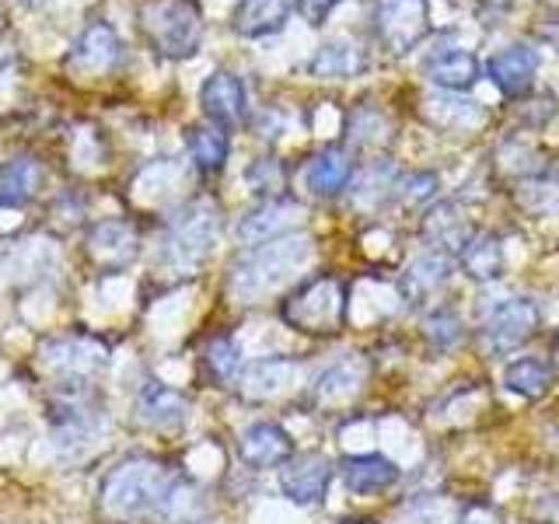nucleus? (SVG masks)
<instances>
[{"label": "nucleus", "mask_w": 559, "mask_h": 524, "mask_svg": "<svg viewBox=\"0 0 559 524\" xmlns=\"http://www.w3.org/2000/svg\"><path fill=\"white\" fill-rule=\"evenodd\" d=\"M556 357H559V343H556Z\"/></svg>", "instance_id": "obj_36"}, {"label": "nucleus", "mask_w": 559, "mask_h": 524, "mask_svg": "<svg viewBox=\"0 0 559 524\" xmlns=\"http://www.w3.org/2000/svg\"><path fill=\"white\" fill-rule=\"evenodd\" d=\"M46 354H49V364L63 371V378H74V381L92 378V371H102L105 367V349L87 340H57L46 346Z\"/></svg>", "instance_id": "obj_18"}, {"label": "nucleus", "mask_w": 559, "mask_h": 524, "mask_svg": "<svg viewBox=\"0 0 559 524\" xmlns=\"http://www.w3.org/2000/svg\"><path fill=\"white\" fill-rule=\"evenodd\" d=\"M332 483V462L319 451L297 454V458L284 462L280 472V486L294 503H319Z\"/></svg>", "instance_id": "obj_10"}, {"label": "nucleus", "mask_w": 559, "mask_h": 524, "mask_svg": "<svg viewBox=\"0 0 559 524\" xmlns=\"http://www.w3.org/2000/svg\"><path fill=\"white\" fill-rule=\"evenodd\" d=\"M433 189H437V175H430V171H416V175H409V179L399 186V196H402V203L416 206V203L430 200V196H433Z\"/></svg>", "instance_id": "obj_32"}, {"label": "nucleus", "mask_w": 559, "mask_h": 524, "mask_svg": "<svg viewBox=\"0 0 559 524\" xmlns=\"http://www.w3.org/2000/svg\"><path fill=\"white\" fill-rule=\"evenodd\" d=\"M136 17L144 39L168 60H186L200 49L203 11L197 0H147Z\"/></svg>", "instance_id": "obj_3"}, {"label": "nucleus", "mask_w": 559, "mask_h": 524, "mask_svg": "<svg viewBox=\"0 0 559 524\" xmlns=\"http://www.w3.org/2000/svg\"><path fill=\"white\" fill-rule=\"evenodd\" d=\"M311 255V241L305 235H287L259 245L252 255H245L231 270L227 290H231L241 305H255L266 294L280 290L287 279L305 266Z\"/></svg>", "instance_id": "obj_2"}, {"label": "nucleus", "mask_w": 559, "mask_h": 524, "mask_svg": "<svg viewBox=\"0 0 559 524\" xmlns=\"http://www.w3.org/2000/svg\"><path fill=\"white\" fill-rule=\"evenodd\" d=\"M462 266L472 279H493L503 270V249L489 231H476L462 245Z\"/></svg>", "instance_id": "obj_25"}, {"label": "nucleus", "mask_w": 559, "mask_h": 524, "mask_svg": "<svg viewBox=\"0 0 559 524\" xmlns=\"http://www.w3.org/2000/svg\"><path fill=\"white\" fill-rule=\"evenodd\" d=\"M46 179L43 165L35 157L22 154V157H11V162L0 168V206H25L35 192H39Z\"/></svg>", "instance_id": "obj_16"}, {"label": "nucleus", "mask_w": 559, "mask_h": 524, "mask_svg": "<svg viewBox=\"0 0 559 524\" xmlns=\"http://www.w3.org/2000/svg\"><path fill=\"white\" fill-rule=\"evenodd\" d=\"M175 489H179V479L168 465L157 458H127L105 476L98 489V507L105 521L127 524L168 511Z\"/></svg>", "instance_id": "obj_1"}, {"label": "nucleus", "mask_w": 559, "mask_h": 524, "mask_svg": "<svg viewBox=\"0 0 559 524\" xmlns=\"http://www.w3.org/2000/svg\"><path fill=\"white\" fill-rule=\"evenodd\" d=\"M287 22V0H238V8L231 14V25L245 39H259L276 28H284Z\"/></svg>", "instance_id": "obj_20"}, {"label": "nucleus", "mask_w": 559, "mask_h": 524, "mask_svg": "<svg viewBox=\"0 0 559 524\" xmlns=\"http://www.w3.org/2000/svg\"><path fill=\"white\" fill-rule=\"evenodd\" d=\"M189 151H192V162L203 175H214L224 168L227 162V151H231V140L221 127H192L189 130Z\"/></svg>", "instance_id": "obj_27"}, {"label": "nucleus", "mask_w": 559, "mask_h": 524, "mask_svg": "<svg viewBox=\"0 0 559 524\" xmlns=\"http://www.w3.org/2000/svg\"><path fill=\"white\" fill-rule=\"evenodd\" d=\"M371 22L378 43L399 57V52L413 49L427 35L430 28L427 0H374Z\"/></svg>", "instance_id": "obj_6"}, {"label": "nucleus", "mask_w": 559, "mask_h": 524, "mask_svg": "<svg viewBox=\"0 0 559 524\" xmlns=\"http://www.w3.org/2000/svg\"><path fill=\"white\" fill-rule=\"evenodd\" d=\"M238 451H241L245 465H252V468H276V465L290 462L294 441H290V433L284 427H276V424H252L249 430L241 433Z\"/></svg>", "instance_id": "obj_13"}, {"label": "nucleus", "mask_w": 559, "mask_h": 524, "mask_svg": "<svg viewBox=\"0 0 559 524\" xmlns=\"http://www.w3.org/2000/svg\"><path fill=\"white\" fill-rule=\"evenodd\" d=\"M343 479L354 493L371 497L399 479V468L381 454H354V458H343Z\"/></svg>", "instance_id": "obj_19"}, {"label": "nucleus", "mask_w": 559, "mask_h": 524, "mask_svg": "<svg viewBox=\"0 0 559 524\" xmlns=\"http://www.w3.org/2000/svg\"><path fill=\"white\" fill-rule=\"evenodd\" d=\"M349 175H354V162H349V154L343 147H325L319 151L308 162V189L314 196H336L340 189H346Z\"/></svg>", "instance_id": "obj_17"}, {"label": "nucleus", "mask_w": 559, "mask_h": 524, "mask_svg": "<svg viewBox=\"0 0 559 524\" xmlns=\"http://www.w3.org/2000/svg\"><path fill=\"white\" fill-rule=\"evenodd\" d=\"M489 78L500 87L507 98H521L532 92V78L538 70V57L535 49L528 46H511V49H500L497 57H489L486 63Z\"/></svg>", "instance_id": "obj_14"}, {"label": "nucleus", "mask_w": 559, "mask_h": 524, "mask_svg": "<svg viewBox=\"0 0 559 524\" xmlns=\"http://www.w3.org/2000/svg\"><path fill=\"white\" fill-rule=\"evenodd\" d=\"M249 179H252L255 192H276L280 182H284V171H280L276 162H255L249 168Z\"/></svg>", "instance_id": "obj_33"}, {"label": "nucleus", "mask_w": 559, "mask_h": 524, "mask_svg": "<svg viewBox=\"0 0 559 524\" xmlns=\"http://www.w3.org/2000/svg\"><path fill=\"white\" fill-rule=\"evenodd\" d=\"M122 63V39L112 32V25L92 22L81 39L70 49V57L63 60L70 78H105Z\"/></svg>", "instance_id": "obj_8"}, {"label": "nucleus", "mask_w": 559, "mask_h": 524, "mask_svg": "<svg viewBox=\"0 0 559 524\" xmlns=\"http://www.w3.org/2000/svg\"><path fill=\"white\" fill-rule=\"evenodd\" d=\"M301 221V206L290 200H266L259 210H252L249 217L241 221L238 238L245 245H266L270 238L290 231V227Z\"/></svg>", "instance_id": "obj_15"}, {"label": "nucleus", "mask_w": 559, "mask_h": 524, "mask_svg": "<svg viewBox=\"0 0 559 524\" xmlns=\"http://www.w3.org/2000/svg\"><path fill=\"white\" fill-rule=\"evenodd\" d=\"M84 255L102 273H119L140 255V231L127 217H105L92 224L84 241Z\"/></svg>", "instance_id": "obj_7"}, {"label": "nucleus", "mask_w": 559, "mask_h": 524, "mask_svg": "<svg viewBox=\"0 0 559 524\" xmlns=\"http://www.w3.org/2000/svg\"><path fill=\"white\" fill-rule=\"evenodd\" d=\"M364 384V364L360 360H343L332 367L329 374H322L319 389H314V398H319V406H343L349 402Z\"/></svg>", "instance_id": "obj_26"}, {"label": "nucleus", "mask_w": 559, "mask_h": 524, "mask_svg": "<svg viewBox=\"0 0 559 524\" xmlns=\"http://www.w3.org/2000/svg\"><path fill=\"white\" fill-rule=\"evenodd\" d=\"M136 424L147 430H179L189 419V398L162 381H147L136 395Z\"/></svg>", "instance_id": "obj_11"}, {"label": "nucleus", "mask_w": 559, "mask_h": 524, "mask_svg": "<svg viewBox=\"0 0 559 524\" xmlns=\"http://www.w3.org/2000/svg\"><path fill=\"white\" fill-rule=\"evenodd\" d=\"M364 70V52L346 43V39H336V43H325L319 52H314L311 60V74L314 78H325V81H343V78H354Z\"/></svg>", "instance_id": "obj_22"}, {"label": "nucleus", "mask_w": 559, "mask_h": 524, "mask_svg": "<svg viewBox=\"0 0 559 524\" xmlns=\"http://www.w3.org/2000/svg\"><path fill=\"white\" fill-rule=\"evenodd\" d=\"M427 78L448 92H468L479 81V60L472 52H441L427 63Z\"/></svg>", "instance_id": "obj_21"}, {"label": "nucleus", "mask_w": 559, "mask_h": 524, "mask_svg": "<svg viewBox=\"0 0 559 524\" xmlns=\"http://www.w3.org/2000/svg\"><path fill=\"white\" fill-rule=\"evenodd\" d=\"M424 332H427V340H430L437 349H448L451 343H459L462 325H459V319H454L451 311H437V314H430V319H427Z\"/></svg>", "instance_id": "obj_31"}, {"label": "nucleus", "mask_w": 559, "mask_h": 524, "mask_svg": "<svg viewBox=\"0 0 559 524\" xmlns=\"http://www.w3.org/2000/svg\"><path fill=\"white\" fill-rule=\"evenodd\" d=\"M280 314L297 332L332 336V332H340L346 319V290L336 276H314L287 297Z\"/></svg>", "instance_id": "obj_4"}, {"label": "nucleus", "mask_w": 559, "mask_h": 524, "mask_svg": "<svg viewBox=\"0 0 559 524\" xmlns=\"http://www.w3.org/2000/svg\"><path fill=\"white\" fill-rule=\"evenodd\" d=\"M203 367L206 374L214 381H231L241 367V354H238V343L231 336H214L206 346H203Z\"/></svg>", "instance_id": "obj_29"}, {"label": "nucleus", "mask_w": 559, "mask_h": 524, "mask_svg": "<svg viewBox=\"0 0 559 524\" xmlns=\"http://www.w3.org/2000/svg\"><path fill=\"white\" fill-rule=\"evenodd\" d=\"M444 279H448V259L444 255H424V259H416L409 266L402 290H406V297L413 305H419V301H427V297L441 287Z\"/></svg>", "instance_id": "obj_28"}, {"label": "nucleus", "mask_w": 559, "mask_h": 524, "mask_svg": "<svg viewBox=\"0 0 559 524\" xmlns=\"http://www.w3.org/2000/svg\"><path fill=\"white\" fill-rule=\"evenodd\" d=\"M214 238H217V206L210 200H197L186 210H179V217L171 221V231L165 238V259L171 266L192 270L200 259H206Z\"/></svg>", "instance_id": "obj_5"}, {"label": "nucleus", "mask_w": 559, "mask_h": 524, "mask_svg": "<svg viewBox=\"0 0 559 524\" xmlns=\"http://www.w3.org/2000/svg\"><path fill=\"white\" fill-rule=\"evenodd\" d=\"M462 524H500V517L489 511V507H472Z\"/></svg>", "instance_id": "obj_35"}, {"label": "nucleus", "mask_w": 559, "mask_h": 524, "mask_svg": "<svg viewBox=\"0 0 559 524\" xmlns=\"http://www.w3.org/2000/svg\"><path fill=\"white\" fill-rule=\"evenodd\" d=\"M538 322H542V314L535 301H528V297H511V301H503L489 311V319L483 325V340L489 349L507 354V349H518L521 343H528L535 336Z\"/></svg>", "instance_id": "obj_9"}, {"label": "nucleus", "mask_w": 559, "mask_h": 524, "mask_svg": "<svg viewBox=\"0 0 559 524\" xmlns=\"http://www.w3.org/2000/svg\"><path fill=\"white\" fill-rule=\"evenodd\" d=\"M552 381H556L552 364L535 360V357H521L514 364H507V371H503V384H507V389L524 395V398H542V395L552 389Z\"/></svg>", "instance_id": "obj_23"}, {"label": "nucleus", "mask_w": 559, "mask_h": 524, "mask_svg": "<svg viewBox=\"0 0 559 524\" xmlns=\"http://www.w3.org/2000/svg\"><path fill=\"white\" fill-rule=\"evenodd\" d=\"M294 374H297V364H290V360H262L245 374L241 392H245V398H276L290 389Z\"/></svg>", "instance_id": "obj_24"}, {"label": "nucleus", "mask_w": 559, "mask_h": 524, "mask_svg": "<svg viewBox=\"0 0 559 524\" xmlns=\"http://www.w3.org/2000/svg\"><path fill=\"white\" fill-rule=\"evenodd\" d=\"M336 4H340V0H297V11H301V17L308 25H322L329 17V11Z\"/></svg>", "instance_id": "obj_34"}, {"label": "nucleus", "mask_w": 559, "mask_h": 524, "mask_svg": "<svg viewBox=\"0 0 559 524\" xmlns=\"http://www.w3.org/2000/svg\"><path fill=\"white\" fill-rule=\"evenodd\" d=\"M200 105L217 127H238L245 119V84L231 70H217V74L206 78L200 92Z\"/></svg>", "instance_id": "obj_12"}, {"label": "nucleus", "mask_w": 559, "mask_h": 524, "mask_svg": "<svg viewBox=\"0 0 559 524\" xmlns=\"http://www.w3.org/2000/svg\"><path fill=\"white\" fill-rule=\"evenodd\" d=\"M427 235L430 238H437L441 245H448V249H459V245H465L472 235H468V227H465V221H459L451 214V206H441L437 214L427 221Z\"/></svg>", "instance_id": "obj_30"}]
</instances>
